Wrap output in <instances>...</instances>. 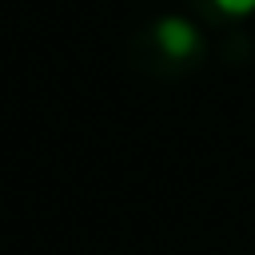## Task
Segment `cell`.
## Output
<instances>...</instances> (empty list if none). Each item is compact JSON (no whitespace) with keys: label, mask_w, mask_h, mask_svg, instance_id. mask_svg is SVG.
<instances>
[{"label":"cell","mask_w":255,"mask_h":255,"mask_svg":"<svg viewBox=\"0 0 255 255\" xmlns=\"http://www.w3.org/2000/svg\"><path fill=\"white\" fill-rule=\"evenodd\" d=\"M155 40H159V48H163L167 56H175V60H183V56H191V52L199 48V36H195V28H191L187 20H179V16H167V20H159V28H155Z\"/></svg>","instance_id":"6da1fadb"},{"label":"cell","mask_w":255,"mask_h":255,"mask_svg":"<svg viewBox=\"0 0 255 255\" xmlns=\"http://www.w3.org/2000/svg\"><path fill=\"white\" fill-rule=\"evenodd\" d=\"M227 16H247V12H255V0H215Z\"/></svg>","instance_id":"7a4b0ae2"}]
</instances>
